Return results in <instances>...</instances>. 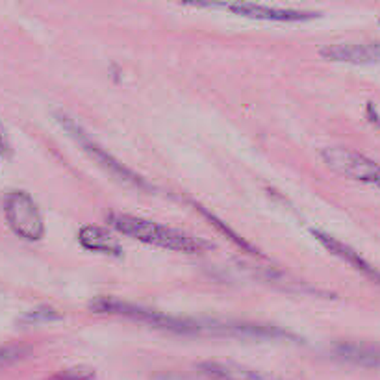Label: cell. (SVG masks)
Here are the masks:
<instances>
[{
    "instance_id": "12",
    "label": "cell",
    "mask_w": 380,
    "mask_h": 380,
    "mask_svg": "<svg viewBox=\"0 0 380 380\" xmlns=\"http://www.w3.org/2000/svg\"><path fill=\"white\" fill-rule=\"evenodd\" d=\"M197 210H199L200 214H202V216H206V217H208V219H210V221H211V225H214V227H216L217 230H221V232L225 234V236H227L228 239H230V241H234V243H238L239 247H241V249L249 250L250 254L261 256V254H260V250L256 249V247H252V245H250L249 241H247V239H243V238H241V236H239L238 232H234L232 228L228 227L227 223H223L221 219H219V217H216V216H214V214H211V211L205 210V206H199V205H197Z\"/></svg>"
},
{
    "instance_id": "11",
    "label": "cell",
    "mask_w": 380,
    "mask_h": 380,
    "mask_svg": "<svg viewBox=\"0 0 380 380\" xmlns=\"http://www.w3.org/2000/svg\"><path fill=\"white\" fill-rule=\"evenodd\" d=\"M200 369L217 380H286L232 362H205L200 363Z\"/></svg>"
},
{
    "instance_id": "15",
    "label": "cell",
    "mask_w": 380,
    "mask_h": 380,
    "mask_svg": "<svg viewBox=\"0 0 380 380\" xmlns=\"http://www.w3.org/2000/svg\"><path fill=\"white\" fill-rule=\"evenodd\" d=\"M95 369L91 365H73V368L62 369L56 374H52L49 380H93Z\"/></svg>"
},
{
    "instance_id": "14",
    "label": "cell",
    "mask_w": 380,
    "mask_h": 380,
    "mask_svg": "<svg viewBox=\"0 0 380 380\" xmlns=\"http://www.w3.org/2000/svg\"><path fill=\"white\" fill-rule=\"evenodd\" d=\"M32 347L24 345V343H12V345L0 347V369L8 368L12 363H17L24 358L30 356Z\"/></svg>"
},
{
    "instance_id": "5",
    "label": "cell",
    "mask_w": 380,
    "mask_h": 380,
    "mask_svg": "<svg viewBox=\"0 0 380 380\" xmlns=\"http://www.w3.org/2000/svg\"><path fill=\"white\" fill-rule=\"evenodd\" d=\"M321 156L338 175L380 189V164L373 158L347 147H327Z\"/></svg>"
},
{
    "instance_id": "4",
    "label": "cell",
    "mask_w": 380,
    "mask_h": 380,
    "mask_svg": "<svg viewBox=\"0 0 380 380\" xmlns=\"http://www.w3.org/2000/svg\"><path fill=\"white\" fill-rule=\"evenodd\" d=\"M56 119L58 123L65 128V132H69V136H73L74 139L84 147L85 153H89L91 158L97 159L98 164L103 165V167H106V169H108L115 178H119V180L126 182V184H130V186L150 189V186H148L147 182L143 180L141 176L136 175L134 171L128 169L125 164H121L119 159H115L114 156H112L106 148L101 147L95 139H91L89 134L84 130V126L80 125L78 121L74 119V117H71L69 114H63V112H58Z\"/></svg>"
},
{
    "instance_id": "2",
    "label": "cell",
    "mask_w": 380,
    "mask_h": 380,
    "mask_svg": "<svg viewBox=\"0 0 380 380\" xmlns=\"http://www.w3.org/2000/svg\"><path fill=\"white\" fill-rule=\"evenodd\" d=\"M89 308L95 313L121 316V318L132 319V321H137V323L150 325L154 329L169 330V332H176V334H202L205 332V323L202 321L156 312V310H150V308L139 306V304L126 302L123 299H115V297H95L89 302Z\"/></svg>"
},
{
    "instance_id": "8",
    "label": "cell",
    "mask_w": 380,
    "mask_h": 380,
    "mask_svg": "<svg viewBox=\"0 0 380 380\" xmlns=\"http://www.w3.org/2000/svg\"><path fill=\"white\" fill-rule=\"evenodd\" d=\"M321 56L332 62L380 63V41L377 43H340L321 49Z\"/></svg>"
},
{
    "instance_id": "13",
    "label": "cell",
    "mask_w": 380,
    "mask_h": 380,
    "mask_svg": "<svg viewBox=\"0 0 380 380\" xmlns=\"http://www.w3.org/2000/svg\"><path fill=\"white\" fill-rule=\"evenodd\" d=\"M62 318V313L58 312L54 306H49V304H40V306L30 308L28 312H24L21 318H19V325H26V327H32V325H41V323H51V321H56V319Z\"/></svg>"
},
{
    "instance_id": "10",
    "label": "cell",
    "mask_w": 380,
    "mask_h": 380,
    "mask_svg": "<svg viewBox=\"0 0 380 380\" xmlns=\"http://www.w3.org/2000/svg\"><path fill=\"white\" fill-rule=\"evenodd\" d=\"M334 354L340 360L363 365V368L380 369V345L365 341H341L334 347Z\"/></svg>"
},
{
    "instance_id": "7",
    "label": "cell",
    "mask_w": 380,
    "mask_h": 380,
    "mask_svg": "<svg viewBox=\"0 0 380 380\" xmlns=\"http://www.w3.org/2000/svg\"><path fill=\"white\" fill-rule=\"evenodd\" d=\"M312 236L318 239L319 243L323 245L325 249L329 250V252H332L334 256H338V258H341L343 261H347V264H349L352 269H356L358 273H362L363 277H368L369 280H373V282L380 284L379 269L371 266V264H369L365 258H362V256H360V252H356V250L352 249V247L345 245L343 241H340L338 238H334V236H330V234L323 232V230H318V228H312Z\"/></svg>"
},
{
    "instance_id": "3",
    "label": "cell",
    "mask_w": 380,
    "mask_h": 380,
    "mask_svg": "<svg viewBox=\"0 0 380 380\" xmlns=\"http://www.w3.org/2000/svg\"><path fill=\"white\" fill-rule=\"evenodd\" d=\"M4 216L13 232L28 241H37L45 236V221L32 195L13 189L4 197Z\"/></svg>"
},
{
    "instance_id": "9",
    "label": "cell",
    "mask_w": 380,
    "mask_h": 380,
    "mask_svg": "<svg viewBox=\"0 0 380 380\" xmlns=\"http://www.w3.org/2000/svg\"><path fill=\"white\" fill-rule=\"evenodd\" d=\"M80 245L93 252H101V254L108 256H121L123 254V247H121L119 239L110 232L108 228L98 227V225H85L78 230Z\"/></svg>"
},
{
    "instance_id": "1",
    "label": "cell",
    "mask_w": 380,
    "mask_h": 380,
    "mask_svg": "<svg viewBox=\"0 0 380 380\" xmlns=\"http://www.w3.org/2000/svg\"><path fill=\"white\" fill-rule=\"evenodd\" d=\"M108 221L117 232L130 236V238L143 241V243L156 245L162 249L186 252V254H197L210 247L202 239L195 238L191 234H186L178 228L165 227L159 223L141 219V217L128 216V214H110Z\"/></svg>"
},
{
    "instance_id": "16",
    "label": "cell",
    "mask_w": 380,
    "mask_h": 380,
    "mask_svg": "<svg viewBox=\"0 0 380 380\" xmlns=\"http://www.w3.org/2000/svg\"><path fill=\"white\" fill-rule=\"evenodd\" d=\"M10 153H12V145H10V139H8L6 128L0 123V154L2 156H10Z\"/></svg>"
},
{
    "instance_id": "6",
    "label": "cell",
    "mask_w": 380,
    "mask_h": 380,
    "mask_svg": "<svg viewBox=\"0 0 380 380\" xmlns=\"http://www.w3.org/2000/svg\"><path fill=\"white\" fill-rule=\"evenodd\" d=\"M236 15L250 19H264V21H280V23H297V21H310L319 15L318 12H306V10H291V8H275L261 6L254 2H234V4H223Z\"/></svg>"
}]
</instances>
